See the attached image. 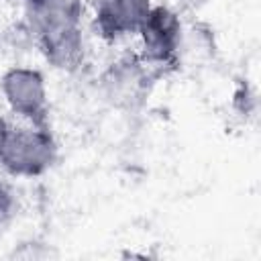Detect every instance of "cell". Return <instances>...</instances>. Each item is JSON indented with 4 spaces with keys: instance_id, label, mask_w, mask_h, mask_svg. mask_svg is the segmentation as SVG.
<instances>
[{
    "instance_id": "cell-3",
    "label": "cell",
    "mask_w": 261,
    "mask_h": 261,
    "mask_svg": "<svg viewBox=\"0 0 261 261\" xmlns=\"http://www.w3.org/2000/svg\"><path fill=\"white\" fill-rule=\"evenodd\" d=\"M0 90L6 106L27 122L45 124L47 120V84L39 69L27 65L8 67L0 77Z\"/></svg>"
},
{
    "instance_id": "cell-6",
    "label": "cell",
    "mask_w": 261,
    "mask_h": 261,
    "mask_svg": "<svg viewBox=\"0 0 261 261\" xmlns=\"http://www.w3.org/2000/svg\"><path fill=\"white\" fill-rule=\"evenodd\" d=\"M12 255H14V257H20V259H47V257H51L53 253H51V249L45 247V245L33 243V251H31V247H29L27 243H22L20 249H14Z\"/></svg>"
},
{
    "instance_id": "cell-1",
    "label": "cell",
    "mask_w": 261,
    "mask_h": 261,
    "mask_svg": "<svg viewBox=\"0 0 261 261\" xmlns=\"http://www.w3.org/2000/svg\"><path fill=\"white\" fill-rule=\"evenodd\" d=\"M82 0H24V20L43 55L59 69L82 59Z\"/></svg>"
},
{
    "instance_id": "cell-8",
    "label": "cell",
    "mask_w": 261,
    "mask_h": 261,
    "mask_svg": "<svg viewBox=\"0 0 261 261\" xmlns=\"http://www.w3.org/2000/svg\"><path fill=\"white\" fill-rule=\"evenodd\" d=\"M177 6L186 12H196V10H202L204 6H208L212 0H175Z\"/></svg>"
},
{
    "instance_id": "cell-9",
    "label": "cell",
    "mask_w": 261,
    "mask_h": 261,
    "mask_svg": "<svg viewBox=\"0 0 261 261\" xmlns=\"http://www.w3.org/2000/svg\"><path fill=\"white\" fill-rule=\"evenodd\" d=\"M8 133H10V124L0 114V157H2V151H4V145H6V139H8Z\"/></svg>"
},
{
    "instance_id": "cell-4",
    "label": "cell",
    "mask_w": 261,
    "mask_h": 261,
    "mask_svg": "<svg viewBox=\"0 0 261 261\" xmlns=\"http://www.w3.org/2000/svg\"><path fill=\"white\" fill-rule=\"evenodd\" d=\"M137 35L141 37L145 61L151 65H167L175 61L181 51L184 24L173 8L157 4L151 6Z\"/></svg>"
},
{
    "instance_id": "cell-7",
    "label": "cell",
    "mask_w": 261,
    "mask_h": 261,
    "mask_svg": "<svg viewBox=\"0 0 261 261\" xmlns=\"http://www.w3.org/2000/svg\"><path fill=\"white\" fill-rule=\"evenodd\" d=\"M12 208H14L12 192L8 190V186L4 181H0V224H4L8 220V216L12 214Z\"/></svg>"
},
{
    "instance_id": "cell-5",
    "label": "cell",
    "mask_w": 261,
    "mask_h": 261,
    "mask_svg": "<svg viewBox=\"0 0 261 261\" xmlns=\"http://www.w3.org/2000/svg\"><path fill=\"white\" fill-rule=\"evenodd\" d=\"M151 6V0H96V27L108 39L137 35Z\"/></svg>"
},
{
    "instance_id": "cell-2",
    "label": "cell",
    "mask_w": 261,
    "mask_h": 261,
    "mask_svg": "<svg viewBox=\"0 0 261 261\" xmlns=\"http://www.w3.org/2000/svg\"><path fill=\"white\" fill-rule=\"evenodd\" d=\"M57 159V143L47 124L10 126L0 165L14 177L43 175Z\"/></svg>"
}]
</instances>
